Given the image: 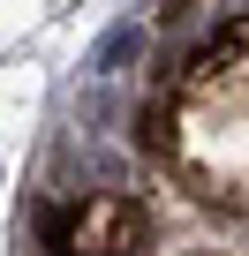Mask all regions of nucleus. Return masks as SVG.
I'll return each mask as SVG.
<instances>
[{
    "instance_id": "2",
    "label": "nucleus",
    "mask_w": 249,
    "mask_h": 256,
    "mask_svg": "<svg viewBox=\"0 0 249 256\" xmlns=\"http://www.w3.org/2000/svg\"><path fill=\"white\" fill-rule=\"evenodd\" d=\"M136 53H144V23H113V30L98 38V53H91V76H121Z\"/></svg>"
},
{
    "instance_id": "1",
    "label": "nucleus",
    "mask_w": 249,
    "mask_h": 256,
    "mask_svg": "<svg viewBox=\"0 0 249 256\" xmlns=\"http://www.w3.org/2000/svg\"><path fill=\"white\" fill-rule=\"evenodd\" d=\"M136 241H144V218H136V204L98 196V204L68 211V241H61V256H129Z\"/></svg>"
}]
</instances>
